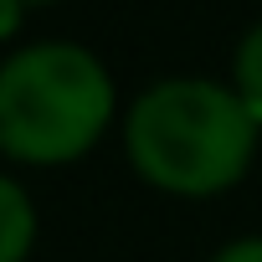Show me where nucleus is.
I'll return each mask as SVG.
<instances>
[{"label":"nucleus","mask_w":262,"mask_h":262,"mask_svg":"<svg viewBox=\"0 0 262 262\" xmlns=\"http://www.w3.org/2000/svg\"><path fill=\"white\" fill-rule=\"evenodd\" d=\"M123 149L155 190L221 195L252 170L257 123L236 88H221L211 77H170L134 98Z\"/></svg>","instance_id":"obj_1"},{"label":"nucleus","mask_w":262,"mask_h":262,"mask_svg":"<svg viewBox=\"0 0 262 262\" xmlns=\"http://www.w3.org/2000/svg\"><path fill=\"white\" fill-rule=\"evenodd\" d=\"M108 67L77 41H31L0 62V155L16 165H72L113 123Z\"/></svg>","instance_id":"obj_2"},{"label":"nucleus","mask_w":262,"mask_h":262,"mask_svg":"<svg viewBox=\"0 0 262 262\" xmlns=\"http://www.w3.org/2000/svg\"><path fill=\"white\" fill-rule=\"evenodd\" d=\"M31 247H36V206L11 175H0V262H26Z\"/></svg>","instance_id":"obj_3"},{"label":"nucleus","mask_w":262,"mask_h":262,"mask_svg":"<svg viewBox=\"0 0 262 262\" xmlns=\"http://www.w3.org/2000/svg\"><path fill=\"white\" fill-rule=\"evenodd\" d=\"M231 88H236V98L247 103V113H252V123L262 128V21L242 36V47H236V62H231Z\"/></svg>","instance_id":"obj_4"},{"label":"nucleus","mask_w":262,"mask_h":262,"mask_svg":"<svg viewBox=\"0 0 262 262\" xmlns=\"http://www.w3.org/2000/svg\"><path fill=\"white\" fill-rule=\"evenodd\" d=\"M211 262H262V236H236V242H226Z\"/></svg>","instance_id":"obj_5"},{"label":"nucleus","mask_w":262,"mask_h":262,"mask_svg":"<svg viewBox=\"0 0 262 262\" xmlns=\"http://www.w3.org/2000/svg\"><path fill=\"white\" fill-rule=\"evenodd\" d=\"M21 26H26V6L21 0H0V41H11Z\"/></svg>","instance_id":"obj_6"}]
</instances>
